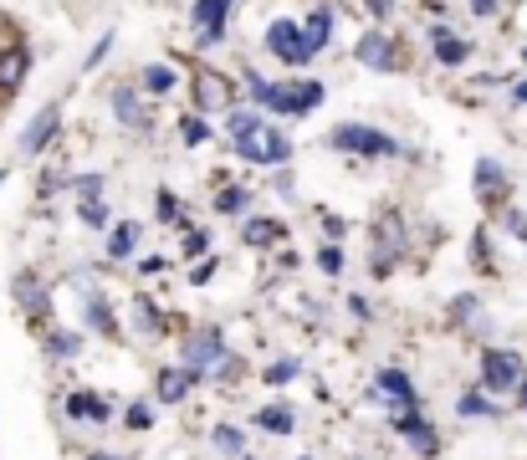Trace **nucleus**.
Listing matches in <instances>:
<instances>
[{
    "label": "nucleus",
    "instance_id": "22",
    "mask_svg": "<svg viewBox=\"0 0 527 460\" xmlns=\"http://www.w3.org/2000/svg\"><path fill=\"white\" fill-rule=\"evenodd\" d=\"M26 67H31V52H0V87H21L26 82Z\"/></svg>",
    "mask_w": 527,
    "mask_h": 460
},
{
    "label": "nucleus",
    "instance_id": "32",
    "mask_svg": "<svg viewBox=\"0 0 527 460\" xmlns=\"http://www.w3.org/2000/svg\"><path fill=\"white\" fill-rule=\"evenodd\" d=\"M134 328H139V333H159V328H164V317H159L154 302H139V307H134Z\"/></svg>",
    "mask_w": 527,
    "mask_h": 460
},
{
    "label": "nucleus",
    "instance_id": "13",
    "mask_svg": "<svg viewBox=\"0 0 527 460\" xmlns=\"http://www.w3.org/2000/svg\"><path fill=\"white\" fill-rule=\"evenodd\" d=\"M195 374H190V368L180 363V368H159V374H154V394H159V404H180V399H190L195 394Z\"/></svg>",
    "mask_w": 527,
    "mask_h": 460
},
{
    "label": "nucleus",
    "instance_id": "52",
    "mask_svg": "<svg viewBox=\"0 0 527 460\" xmlns=\"http://www.w3.org/2000/svg\"><path fill=\"white\" fill-rule=\"evenodd\" d=\"M302 460H313V455H302Z\"/></svg>",
    "mask_w": 527,
    "mask_h": 460
},
{
    "label": "nucleus",
    "instance_id": "35",
    "mask_svg": "<svg viewBox=\"0 0 527 460\" xmlns=\"http://www.w3.org/2000/svg\"><path fill=\"white\" fill-rule=\"evenodd\" d=\"M123 425H128V430H149V425H154V409H149L144 399L128 404V409H123Z\"/></svg>",
    "mask_w": 527,
    "mask_h": 460
},
{
    "label": "nucleus",
    "instance_id": "25",
    "mask_svg": "<svg viewBox=\"0 0 527 460\" xmlns=\"http://www.w3.org/2000/svg\"><path fill=\"white\" fill-rule=\"evenodd\" d=\"M246 205H251L246 184H226V190L215 195V210H221V215H246Z\"/></svg>",
    "mask_w": 527,
    "mask_h": 460
},
{
    "label": "nucleus",
    "instance_id": "21",
    "mask_svg": "<svg viewBox=\"0 0 527 460\" xmlns=\"http://www.w3.org/2000/svg\"><path fill=\"white\" fill-rule=\"evenodd\" d=\"M256 425L267 430V435H292V430H297V414H292L287 404H267V409L256 414Z\"/></svg>",
    "mask_w": 527,
    "mask_h": 460
},
{
    "label": "nucleus",
    "instance_id": "7",
    "mask_svg": "<svg viewBox=\"0 0 527 460\" xmlns=\"http://www.w3.org/2000/svg\"><path fill=\"white\" fill-rule=\"evenodd\" d=\"M267 52H272L277 62H287V67H307V62H313V52H307L297 21H272V26H267Z\"/></svg>",
    "mask_w": 527,
    "mask_h": 460
},
{
    "label": "nucleus",
    "instance_id": "46",
    "mask_svg": "<svg viewBox=\"0 0 527 460\" xmlns=\"http://www.w3.org/2000/svg\"><path fill=\"white\" fill-rule=\"evenodd\" d=\"M471 6H476L481 16H492V11H497V0H471Z\"/></svg>",
    "mask_w": 527,
    "mask_h": 460
},
{
    "label": "nucleus",
    "instance_id": "1",
    "mask_svg": "<svg viewBox=\"0 0 527 460\" xmlns=\"http://www.w3.org/2000/svg\"><path fill=\"white\" fill-rule=\"evenodd\" d=\"M246 87L261 108L282 118H307L313 108H323V82H267L261 72H246Z\"/></svg>",
    "mask_w": 527,
    "mask_h": 460
},
{
    "label": "nucleus",
    "instance_id": "17",
    "mask_svg": "<svg viewBox=\"0 0 527 460\" xmlns=\"http://www.w3.org/2000/svg\"><path fill=\"white\" fill-rule=\"evenodd\" d=\"M297 26H302V41H307V52H313V57H318L323 46L333 41V11H328V6H318L313 16L297 21Z\"/></svg>",
    "mask_w": 527,
    "mask_h": 460
},
{
    "label": "nucleus",
    "instance_id": "24",
    "mask_svg": "<svg viewBox=\"0 0 527 460\" xmlns=\"http://www.w3.org/2000/svg\"><path fill=\"white\" fill-rule=\"evenodd\" d=\"M87 328L103 333V338H113V333H118V317H113V307H108L103 297H87Z\"/></svg>",
    "mask_w": 527,
    "mask_h": 460
},
{
    "label": "nucleus",
    "instance_id": "14",
    "mask_svg": "<svg viewBox=\"0 0 527 460\" xmlns=\"http://www.w3.org/2000/svg\"><path fill=\"white\" fill-rule=\"evenodd\" d=\"M236 11V0H195L190 21L200 26V36H226V16Z\"/></svg>",
    "mask_w": 527,
    "mask_h": 460
},
{
    "label": "nucleus",
    "instance_id": "8",
    "mask_svg": "<svg viewBox=\"0 0 527 460\" xmlns=\"http://www.w3.org/2000/svg\"><path fill=\"white\" fill-rule=\"evenodd\" d=\"M108 103H113V118H118L123 128H134V133H149V128H154V118H159V113H154V108H149V103L139 98V92L128 87V82H118V87H113V98H108Z\"/></svg>",
    "mask_w": 527,
    "mask_h": 460
},
{
    "label": "nucleus",
    "instance_id": "18",
    "mask_svg": "<svg viewBox=\"0 0 527 460\" xmlns=\"http://www.w3.org/2000/svg\"><path fill=\"white\" fill-rule=\"evenodd\" d=\"M139 236H144L139 220H118V225L108 230V256H113V261H128V256L139 251Z\"/></svg>",
    "mask_w": 527,
    "mask_h": 460
},
{
    "label": "nucleus",
    "instance_id": "51",
    "mask_svg": "<svg viewBox=\"0 0 527 460\" xmlns=\"http://www.w3.org/2000/svg\"><path fill=\"white\" fill-rule=\"evenodd\" d=\"M522 62H527V46H522Z\"/></svg>",
    "mask_w": 527,
    "mask_h": 460
},
{
    "label": "nucleus",
    "instance_id": "4",
    "mask_svg": "<svg viewBox=\"0 0 527 460\" xmlns=\"http://www.w3.org/2000/svg\"><path fill=\"white\" fill-rule=\"evenodd\" d=\"M236 154H241L246 164H267V169H287V164H292V138H287L282 128H261V133L241 138V144H236Z\"/></svg>",
    "mask_w": 527,
    "mask_h": 460
},
{
    "label": "nucleus",
    "instance_id": "6",
    "mask_svg": "<svg viewBox=\"0 0 527 460\" xmlns=\"http://www.w3.org/2000/svg\"><path fill=\"white\" fill-rule=\"evenodd\" d=\"M522 379H527L522 374V353H512V348H487L481 353V384H487L492 394H507Z\"/></svg>",
    "mask_w": 527,
    "mask_h": 460
},
{
    "label": "nucleus",
    "instance_id": "43",
    "mask_svg": "<svg viewBox=\"0 0 527 460\" xmlns=\"http://www.w3.org/2000/svg\"><path fill=\"white\" fill-rule=\"evenodd\" d=\"M174 215H180V200L164 190V195H159V220H174Z\"/></svg>",
    "mask_w": 527,
    "mask_h": 460
},
{
    "label": "nucleus",
    "instance_id": "45",
    "mask_svg": "<svg viewBox=\"0 0 527 460\" xmlns=\"http://www.w3.org/2000/svg\"><path fill=\"white\" fill-rule=\"evenodd\" d=\"M512 103H517V108H522V103H527V77H522V82H517V87H512Z\"/></svg>",
    "mask_w": 527,
    "mask_h": 460
},
{
    "label": "nucleus",
    "instance_id": "12",
    "mask_svg": "<svg viewBox=\"0 0 527 460\" xmlns=\"http://www.w3.org/2000/svg\"><path fill=\"white\" fill-rule=\"evenodd\" d=\"M374 399H389V409H415L420 394H415V379L405 374V368H384L379 374V394Z\"/></svg>",
    "mask_w": 527,
    "mask_h": 460
},
{
    "label": "nucleus",
    "instance_id": "42",
    "mask_svg": "<svg viewBox=\"0 0 527 460\" xmlns=\"http://www.w3.org/2000/svg\"><path fill=\"white\" fill-rule=\"evenodd\" d=\"M82 220H87V225H108V210L93 200V205H82Z\"/></svg>",
    "mask_w": 527,
    "mask_h": 460
},
{
    "label": "nucleus",
    "instance_id": "40",
    "mask_svg": "<svg viewBox=\"0 0 527 460\" xmlns=\"http://www.w3.org/2000/svg\"><path fill=\"white\" fill-rule=\"evenodd\" d=\"M108 52H113V31H108V36H103V41L93 46V52H87V72H93V67H98V62H103Z\"/></svg>",
    "mask_w": 527,
    "mask_h": 460
},
{
    "label": "nucleus",
    "instance_id": "10",
    "mask_svg": "<svg viewBox=\"0 0 527 460\" xmlns=\"http://www.w3.org/2000/svg\"><path fill=\"white\" fill-rule=\"evenodd\" d=\"M57 128H62V108L47 103V108H41V113L21 128V154H41V149H47L52 138H57Z\"/></svg>",
    "mask_w": 527,
    "mask_h": 460
},
{
    "label": "nucleus",
    "instance_id": "20",
    "mask_svg": "<svg viewBox=\"0 0 527 460\" xmlns=\"http://www.w3.org/2000/svg\"><path fill=\"white\" fill-rule=\"evenodd\" d=\"M16 297H21V307L31 317H47L52 312V297H47V287H41L36 276H16Z\"/></svg>",
    "mask_w": 527,
    "mask_h": 460
},
{
    "label": "nucleus",
    "instance_id": "38",
    "mask_svg": "<svg viewBox=\"0 0 527 460\" xmlns=\"http://www.w3.org/2000/svg\"><path fill=\"white\" fill-rule=\"evenodd\" d=\"M318 266H323V276H338V271H343V251H338V246H323V251H318Z\"/></svg>",
    "mask_w": 527,
    "mask_h": 460
},
{
    "label": "nucleus",
    "instance_id": "48",
    "mask_svg": "<svg viewBox=\"0 0 527 460\" xmlns=\"http://www.w3.org/2000/svg\"><path fill=\"white\" fill-rule=\"evenodd\" d=\"M517 409H527V379L517 384Z\"/></svg>",
    "mask_w": 527,
    "mask_h": 460
},
{
    "label": "nucleus",
    "instance_id": "34",
    "mask_svg": "<svg viewBox=\"0 0 527 460\" xmlns=\"http://www.w3.org/2000/svg\"><path fill=\"white\" fill-rule=\"evenodd\" d=\"M261 379H267L272 389H277V384H292V379H297V358H282V363H267V374H261Z\"/></svg>",
    "mask_w": 527,
    "mask_h": 460
},
{
    "label": "nucleus",
    "instance_id": "2",
    "mask_svg": "<svg viewBox=\"0 0 527 460\" xmlns=\"http://www.w3.org/2000/svg\"><path fill=\"white\" fill-rule=\"evenodd\" d=\"M328 149L354 154V159H394L400 154V138H389V133L369 128V123H338L328 133Z\"/></svg>",
    "mask_w": 527,
    "mask_h": 460
},
{
    "label": "nucleus",
    "instance_id": "28",
    "mask_svg": "<svg viewBox=\"0 0 527 460\" xmlns=\"http://www.w3.org/2000/svg\"><path fill=\"white\" fill-rule=\"evenodd\" d=\"M174 67H164V62H154V67H144V87L154 92V98H164V92H174Z\"/></svg>",
    "mask_w": 527,
    "mask_h": 460
},
{
    "label": "nucleus",
    "instance_id": "31",
    "mask_svg": "<svg viewBox=\"0 0 527 460\" xmlns=\"http://www.w3.org/2000/svg\"><path fill=\"white\" fill-rule=\"evenodd\" d=\"M103 184H108L103 174H77V179H72V195H77L82 205H93V200L103 195Z\"/></svg>",
    "mask_w": 527,
    "mask_h": 460
},
{
    "label": "nucleus",
    "instance_id": "44",
    "mask_svg": "<svg viewBox=\"0 0 527 460\" xmlns=\"http://www.w3.org/2000/svg\"><path fill=\"white\" fill-rule=\"evenodd\" d=\"M164 266H169V261H164V256H144V261H139V271H144V276H159V271H164Z\"/></svg>",
    "mask_w": 527,
    "mask_h": 460
},
{
    "label": "nucleus",
    "instance_id": "19",
    "mask_svg": "<svg viewBox=\"0 0 527 460\" xmlns=\"http://www.w3.org/2000/svg\"><path fill=\"white\" fill-rule=\"evenodd\" d=\"M246 246H256V251H267V246H277L282 236H287V225L282 220H267V215H256V220H246Z\"/></svg>",
    "mask_w": 527,
    "mask_h": 460
},
{
    "label": "nucleus",
    "instance_id": "15",
    "mask_svg": "<svg viewBox=\"0 0 527 460\" xmlns=\"http://www.w3.org/2000/svg\"><path fill=\"white\" fill-rule=\"evenodd\" d=\"M471 184H476V200H502L507 195V169L497 159H476Z\"/></svg>",
    "mask_w": 527,
    "mask_h": 460
},
{
    "label": "nucleus",
    "instance_id": "29",
    "mask_svg": "<svg viewBox=\"0 0 527 460\" xmlns=\"http://www.w3.org/2000/svg\"><path fill=\"white\" fill-rule=\"evenodd\" d=\"M180 138H185V149H200L205 138H210V123H205L200 113H185V118H180Z\"/></svg>",
    "mask_w": 527,
    "mask_h": 460
},
{
    "label": "nucleus",
    "instance_id": "27",
    "mask_svg": "<svg viewBox=\"0 0 527 460\" xmlns=\"http://www.w3.org/2000/svg\"><path fill=\"white\" fill-rule=\"evenodd\" d=\"M210 440H215V450H221V455H231V460H241V455H246V435H241L236 425H221Z\"/></svg>",
    "mask_w": 527,
    "mask_h": 460
},
{
    "label": "nucleus",
    "instance_id": "3",
    "mask_svg": "<svg viewBox=\"0 0 527 460\" xmlns=\"http://www.w3.org/2000/svg\"><path fill=\"white\" fill-rule=\"evenodd\" d=\"M190 98H195V113H231L236 108V82L226 72H215V67H195L190 77Z\"/></svg>",
    "mask_w": 527,
    "mask_h": 460
},
{
    "label": "nucleus",
    "instance_id": "11",
    "mask_svg": "<svg viewBox=\"0 0 527 460\" xmlns=\"http://www.w3.org/2000/svg\"><path fill=\"white\" fill-rule=\"evenodd\" d=\"M394 430H400L420 455H435V450H441V440H435V430H430V420H425L420 409H394Z\"/></svg>",
    "mask_w": 527,
    "mask_h": 460
},
{
    "label": "nucleus",
    "instance_id": "53",
    "mask_svg": "<svg viewBox=\"0 0 527 460\" xmlns=\"http://www.w3.org/2000/svg\"><path fill=\"white\" fill-rule=\"evenodd\" d=\"M241 460H251V455H241Z\"/></svg>",
    "mask_w": 527,
    "mask_h": 460
},
{
    "label": "nucleus",
    "instance_id": "16",
    "mask_svg": "<svg viewBox=\"0 0 527 460\" xmlns=\"http://www.w3.org/2000/svg\"><path fill=\"white\" fill-rule=\"evenodd\" d=\"M67 414H72V420L108 425V420H113V404H108V399H98L93 389H72V394H67Z\"/></svg>",
    "mask_w": 527,
    "mask_h": 460
},
{
    "label": "nucleus",
    "instance_id": "9",
    "mask_svg": "<svg viewBox=\"0 0 527 460\" xmlns=\"http://www.w3.org/2000/svg\"><path fill=\"white\" fill-rule=\"evenodd\" d=\"M354 57H359L364 67H374V72H400V46H394L384 31H364V36L354 41Z\"/></svg>",
    "mask_w": 527,
    "mask_h": 460
},
{
    "label": "nucleus",
    "instance_id": "39",
    "mask_svg": "<svg viewBox=\"0 0 527 460\" xmlns=\"http://www.w3.org/2000/svg\"><path fill=\"white\" fill-rule=\"evenodd\" d=\"M471 312H476V297H471V292H461V297L451 302V322H471Z\"/></svg>",
    "mask_w": 527,
    "mask_h": 460
},
{
    "label": "nucleus",
    "instance_id": "30",
    "mask_svg": "<svg viewBox=\"0 0 527 460\" xmlns=\"http://www.w3.org/2000/svg\"><path fill=\"white\" fill-rule=\"evenodd\" d=\"M456 409L466 414V420H476V414H481V420H492V414H497V404H492L487 394H461V399H456Z\"/></svg>",
    "mask_w": 527,
    "mask_h": 460
},
{
    "label": "nucleus",
    "instance_id": "5",
    "mask_svg": "<svg viewBox=\"0 0 527 460\" xmlns=\"http://www.w3.org/2000/svg\"><path fill=\"white\" fill-rule=\"evenodd\" d=\"M231 348H226V338H221V328H195L190 338H185V368L205 384L210 374H215V363H221Z\"/></svg>",
    "mask_w": 527,
    "mask_h": 460
},
{
    "label": "nucleus",
    "instance_id": "36",
    "mask_svg": "<svg viewBox=\"0 0 527 460\" xmlns=\"http://www.w3.org/2000/svg\"><path fill=\"white\" fill-rule=\"evenodd\" d=\"M210 251V230H200V225H185V256L195 261V256H205Z\"/></svg>",
    "mask_w": 527,
    "mask_h": 460
},
{
    "label": "nucleus",
    "instance_id": "23",
    "mask_svg": "<svg viewBox=\"0 0 527 460\" xmlns=\"http://www.w3.org/2000/svg\"><path fill=\"white\" fill-rule=\"evenodd\" d=\"M251 133H261V118L236 103V108L226 113V138H231V144H241V138H251Z\"/></svg>",
    "mask_w": 527,
    "mask_h": 460
},
{
    "label": "nucleus",
    "instance_id": "33",
    "mask_svg": "<svg viewBox=\"0 0 527 460\" xmlns=\"http://www.w3.org/2000/svg\"><path fill=\"white\" fill-rule=\"evenodd\" d=\"M435 57H441L446 67H456V62H466V57H471V41H456V36H451V41L435 46Z\"/></svg>",
    "mask_w": 527,
    "mask_h": 460
},
{
    "label": "nucleus",
    "instance_id": "37",
    "mask_svg": "<svg viewBox=\"0 0 527 460\" xmlns=\"http://www.w3.org/2000/svg\"><path fill=\"white\" fill-rule=\"evenodd\" d=\"M502 225H507V236L527 246V210H502Z\"/></svg>",
    "mask_w": 527,
    "mask_h": 460
},
{
    "label": "nucleus",
    "instance_id": "41",
    "mask_svg": "<svg viewBox=\"0 0 527 460\" xmlns=\"http://www.w3.org/2000/svg\"><path fill=\"white\" fill-rule=\"evenodd\" d=\"M210 276H215V256H205V261H200V266L190 271V282H195V287H205V282H210Z\"/></svg>",
    "mask_w": 527,
    "mask_h": 460
},
{
    "label": "nucleus",
    "instance_id": "50",
    "mask_svg": "<svg viewBox=\"0 0 527 460\" xmlns=\"http://www.w3.org/2000/svg\"><path fill=\"white\" fill-rule=\"evenodd\" d=\"M0 184H6V169H0Z\"/></svg>",
    "mask_w": 527,
    "mask_h": 460
},
{
    "label": "nucleus",
    "instance_id": "49",
    "mask_svg": "<svg viewBox=\"0 0 527 460\" xmlns=\"http://www.w3.org/2000/svg\"><path fill=\"white\" fill-rule=\"evenodd\" d=\"M87 460H123V455H108V450H93V455H87Z\"/></svg>",
    "mask_w": 527,
    "mask_h": 460
},
{
    "label": "nucleus",
    "instance_id": "47",
    "mask_svg": "<svg viewBox=\"0 0 527 460\" xmlns=\"http://www.w3.org/2000/svg\"><path fill=\"white\" fill-rule=\"evenodd\" d=\"M389 6H394V0H369V11H379V16H384Z\"/></svg>",
    "mask_w": 527,
    "mask_h": 460
},
{
    "label": "nucleus",
    "instance_id": "26",
    "mask_svg": "<svg viewBox=\"0 0 527 460\" xmlns=\"http://www.w3.org/2000/svg\"><path fill=\"white\" fill-rule=\"evenodd\" d=\"M47 353H52V358H77V353H82V333H67V328L47 333Z\"/></svg>",
    "mask_w": 527,
    "mask_h": 460
}]
</instances>
